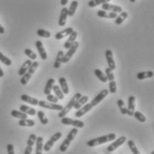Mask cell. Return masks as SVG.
Wrapping results in <instances>:
<instances>
[{"label":"cell","mask_w":154,"mask_h":154,"mask_svg":"<svg viewBox=\"0 0 154 154\" xmlns=\"http://www.w3.org/2000/svg\"><path fill=\"white\" fill-rule=\"evenodd\" d=\"M114 139H116V134L111 133V134H108L106 135L99 136L97 138L89 140V141L87 142V145H88V147H94V146H98L100 144L106 143L108 142H111Z\"/></svg>","instance_id":"obj_1"},{"label":"cell","mask_w":154,"mask_h":154,"mask_svg":"<svg viewBox=\"0 0 154 154\" xmlns=\"http://www.w3.org/2000/svg\"><path fill=\"white\" fill-rule=\"evenodd\" d=\"M81 96H82V94H81L80 93H76V94L73 95V97L70 99V101L65 105V107H63V109L59 112V114H58L59 118H62V119H63V118L66 117L67 114H68V113L70 111V110L74 107L75 103H77V101H78Z\"/></svg>","instance_id":"obj_2"},{"label":"cell","mask_w":154,"mask_h":154,"mask_svg":"<svg viewBox=\"0 0 154 154\" xmlns=\"http://www.w3.org/2000/svg\"><path fill=\"white\" fill-rule=\"evenodd\" d=\"M78 128H72L69 134H67L66 136V139L63 142V143L60 145V148H59V150H60V152H65L67 151V149H68V147L70 145V143H71V142L74 140V138H75V136L77 135V134H78Z\"/></svg>","instance_id":"obj_3"},{"label":"cell","mask_w":154,"mask_h":154,"mask_svg":"<svg viewBox=\"0 0 154 154\" xmlns=\"http://www.w3.org/2000/svg\"><path fill=\"white\" fill-rule=\"evenodd\" d=\"M38 66H39V63H38V62H33V63H31V65L29 68L28 71L22 76L21 80H20V82H21L22 85H23V86L27 85V83H28L29 80L30 79L31 76L34 74V72L36 71V69L38 68Z\"/></svg>","instance_id":"obj_4"},{"label":"cell","mask_w":154,"mask_h":154,"mask_svg":"<svg viewBox=\"0 0 154 154\" xmlns=\"http://www.w3.org/2000/svg\"><path fill=\"white\" fill-rule=\"evenodd\" d=\"M62 123L63 125H67V126H72L76 128H83L85 127V124L83 121L79 120V119H72L69 118L64 117L62 119Z\"/></svg>","instance_id":"obj_5"},{"label":"cell","mask_w":154,"mask_h":154,"mask_svg":"<svg viewBox=\"0 0 154 154\" xmlns=\"http://www.w3.org/2000/svg\"><path fill=\"white\" fill-rule=\"evenodd\" d=\"M62 137V133L61 132H57L55 133L54 135H52L51 136V138L45 143L44 144V146H43V150H44L45 152H49L51 149H52V147L54 146V143L55 142H57L60 138Z\"/></svg>","instance_id":"obj_6"},{"label":"cell","mask_w":154,"mask_h":154,"mask_svg":"<svg viewBox=\"0 0 154 154\" xmlns=\"http://www.w3.org/2000/svg\"><path fill=\"white\" fill-rule=\"evenodd\" d=\"M79 46V43L76 41L74 44L72 45L68 49V52L64 54V56H63V60H62V63H68V62L71 59V57L73 56V54H74L76 53V51L78 50Z\"/></svg>","instance_id":"obj_7"},{"label":"cell","mask_w":154,"mask_h":154,"mask_svg":"<svg viewBox=\"0 0 154 154\" xmlns=\"http://www.w3.org/2000/svg\"><path fill=\"white\" fill-rule=\"evenodd\" d=\"M108 94H109V90H107V89H103V90H102L97 95H95L94 97V99L91 101V103H90V104H91V106L92 107H94V106H96L97 104H99L107 95H108Z\"/></svg>","instance_id":"obj_8"},{"label":"cell","mask_w":154,"mask_h":154,"mask_svg":"<svg viewBox=\"0 0 154 154\" xmlns=\"http://www.w3.org/2000/svg\"><path fill=\"white\" fill-rule=\"evenodd\" d=\"M38 106L42 107V108H45L48 110H61L63 109V107L58 103H52L49 102H45V101H38Z\"/></svg>","instance_id":"obj_9"},{"label":"cell","mask_w":154,"mask_h":154,"mask_svg":"<svg viewBox=\"0 0 154 154\" xmlns=\"http://www.w3.org/2000/svg\"><path fill=\"white\" fill-rule=\"evenodd\" d=\"M126 140H127L126 136H120V137H119L118 139H116L113 143H111L110 145L107 147V151H108L109 152H114V151L117 150L119 146H121V145L126 142Z\"/></svg>","instance_id":"obj_10"},{"label":"cell","mask_w":154,"mask_h":154,"mask_svg":"<svg viewBox=\"0 0 154 154\" xmlns=\"http://www.w3.org/2000/svg\"><path fill=\"white\" fill-rule=\"evenodd\" d=\"M37 140V135L35 134H31L29 136V139L27 141V146L24 150V154H31L33 150V145L36 143Z\"/></svg>","instance_id":"obj_11"},{"label":"cell","mask_w":154,"mask_h":154,"mask_svg":"<svg viewBox=\"0 0 154 154\" xmlns=\"http://www.w3.org/2000/svg\"><path fill=\"white\" fill-rule=\"evenodd\" d=\"M102 10L103 11H110V13H122L123 12V9L121 6H119V5H111L109 3H106V4H103L102 5Z\"/></svg>","instance_id":"obj_12"},{"label":"cell","mask_w":154,"mask_h":154,"mask_svg":"<svg viewBox=\"0 0 154 154\" xmlns=\"http://www.w3.org/2000/svg\"><path fill=\"white\" fill-rule=\"evenodd\" d=\"M105 58L107 60V63H108V66L110 68L111 70H114L116 69V64H115V62H114V59H113V53L111 50H106L105 51Z\"/></svg>","instance_id":"obj_13"},{"label":"cell","mask_w":154,"mask_h":154,"mask_svg":"<svg viewBox=\"0 0 154 154\" xmlns=\"http://www.w3.org/2000/svg\"><path fill=\"white\" fill-rule=\"evenodd\" d=\"M73 31H74V29H73L71 27H69V28H67V29L62 30V31H58V32L54 35V38H55V39H57V40H61V39H63V38L67 37V36H69Z\"/></svg>","instance_id":"obj_14"},{"label":"cell","mask_w":154,"mask_h":154,"mask_svg":"<svg viewBox=\"0 0 154 154\" xmlns=\"http://www.w3.org/2000/svg\"><path fill=\"white\" fill-rule=\"evenodd\" d=\"M36 47H37L38 52V54L40 55V58L42 60H46L47 59V54H46V51L45 49L42 41H40V40L36 41Z\"/></svg>","instance_id":"obj_15"},{"label":"cell","mask_w":154,"mask_h":154,"mask_svg":"<svg viewBox=\"0 0 154 154\" xmlns=\"http://www.w3.org/2000/svg\"><path fill=\"white\" fill-rule=\"evenodd\" d=\"M21 100L22 102L26 103H29L30 105H33V106H36V105H38V100L36 99V98H33L28 94H22L21 95Z\"/></svg>","instance_id":"obj_16"},{"label":"cell","mask_w":154,"mask_h":154,"mask_svg":"<svg viewBox=\"0 0 154 154\" xmlns=\"http://www.w3.org/2000/svg\"><path fill=\"white\" fill-rule=\"evenodd\" d=\"M77 37H78V32L74 30V31H73L69 36V38L67 39L66 42L64 43L63 47H64V48H66V49H69L72 45L76 42V38H77Z\"/></svg>","instance_id":"obj_17"},{"label":"cell","mask_w":154,"mask_h":154,"mask_svg":"<svg viewBox=\"0 0 154 154\" xmlns=\"http://www.w3.org/2000/svg\"><path fill=\"white\" fill-rule=\"evenodd\" d=\"M67 17H68V8L63 7L61 11L60 14V17H59V21H58V25L63 27L66 24Z\"/></svg>","instance_id":"obj_18"},{"label":"cell","mask_w":154,"mask_h":154,"mask_svg":"<svg viewBox=\"0 0 154 154\" xmlns=\"http://www.w3.org/2000/svg\"><path fill=\"white\" fill-rule=\"evenodd\" d=\"M135 109V97L134 96H129L128 97V115L133 116Z\"/></svg>","instance_id":"obj_19"},{"label":"cell","mask_w":154,"mask_h":154,"mask_svg":"<svg viewBox=\"0 0 154 154\" xmlns=\"http://www.w3.org/2000/svg\"><path fill=\"white\" fill-rule=\"evenodd\" d=\"M154 76V72L152 70H147V71H142V72H138L136 75L137 79L139 80H143L145 79H151Z\"/></svg>","instance_id":"obj_20"},{"label":"cell","mask_w":154,"mask_h":154,"mask_svg":"<svg viewBox=\"0 0 154 154\" xmlns=\"http://www.w3.org/2000/svg\"><path fill=\"white\" fill-rule=\"evenodd\" d=\"M88 100H89V97H88V95H82V96L77 101V103H75V105H74L73 108H75L76 110H79L80 108H82V107L88 103Z\"/></svg>","instance_id":"obj_21"},{"label":"cell","mask_w":154,"mask_h":154,"mask_svg":"<svg viewBox=\"0 0 154 154\" xmlns=\"http://www.w3.org/2000/svg\"><path fill=\"white\" fill-rule=\"evenodd\" d=\"M59 82V85H60V88L62 89L63 94H68L69 90V86H68V83H67L66 79L64 77H61L58 80Z\"/></svg>","instance_id":"obj_22"},{"label":"cell","mask_w":154,"mask_h":154,"mask_svg":"<svg viewBox=\"0 0 154 154\" xmlns=\"http://www.w3.org/2000/svg\"><path fill=\"white\" fill-rule=\"evenodd\" d=\"M54 82H55L54 79H49L47 80V82L45 84V87L44 89V93L45 95H48V94H51V92L53 90V88L54 86Z\"/></svg>","instance_id":"obj_23"},{"label":"cell","mask_w":154,"mask_h":154,"mask_svg":"<svg viewBox=\"0 0 154 154\" xmlns=\"http://www.w3.org/2000/svg\"><path fill=\"white\" fill-rule=\"evenodd\" d=\"M64 56V53L63 50H60L58 51L57 53V55H56V59L54 61V69H59L61 67V64H62V60Z\"/></svg>","instance_id":"obj_24"},{"label":"cell","mask_w":154,"mask_h":154,"mask_svg":"<svg viewBox=\"0 0 154 154\" xmlns=\"http://www.w3.org/2000/svg\"><path fill=\"white\" fill-rule=\"evenodd\" d=\"M31 63H32V62H31V60H29V59L27 60V61H25V62L23 63V64L21 66V68H20V69H19V71H18V74L22 77V76L28 71V69H29V68L30 67Z\"/></svg>","instance_id":"obj_25"},{"label":"cell","mask_w":154,"mask_h":154,"mask_svg":"<svg viewBox=\"0 0 154 154\" xmlns=\"http://www.w3.org/2000/svg\"><path fill=\"white\" fill-rule=\"evenodd\" d=\"M20 110L27 114V115H30V116H34L37 114V110H35L34 108H31L28 105H21L20 106Z\"/></svg>","instance_id":"obj_26"},{"label":"cell","mask_w":154,"mask_h":154,"mask_svg":"<svg viewBox=\"0 0 154 154\" xmlns=\"http://www.w3.org/2000/svg\"><path fill=\"white\" fill-rule=\"evenodd\" d=\"M43 137L38 136L36 140V154H42V150H43Z\"/></svg>","instance_id":"obj_27"},{"label":"cell","mask_w":154,"mask_h":154,"mask_svg":"<svg viewBox=\"0 0 154 154\" xmlns=\"http://www.w3.org/2000/svg\"><path fill=\"white\" fill-rule=\"evenodd\" d=\"M94 73L95 77H96V78H97L101 82H103V83H106V82L108 81V79H107L106 76L104 75V73H103L101 69H94Z\"/></svg>","instance_id":"obj_28"},{"label":"cell","mask_w":154,"mask_h":154,"mask_svg":"<svg viewBox=\"0 0 154 154\" xmlns=\"http://www.w3.org/2000/svg\"><path fill=\"white\" fill-rule=\"evenodd\" d=\"M78 5H79V2L78 1H72L71 4H70V6L69 7L68 9V15L69 16H73L76 13V10L78 8Z\"/></svg>","instance_id":"obj_29"},{"label":"cell","mask_w":154,"mask_h":154,"mask_svg":"<svg viewBox=\"0 0 154 154\" xmlns=\"http://www.w3.org/2000/svg\"><path fill=\"white\" fill-rule=\"evenodd\" d=\"M19 126L21 127H29V128H32L35 126V121L33 119H20L19 120Z\"/></svg>","instance_id":"obj_30"},{"label":"cell","mask_w":154,"mask_h":154,"mask_svg":"<svg viewBox=\"0 0 154 154\" xmlns=\"http://www.w3.org/2000/svg\"><path fill=\"white\" fill-rule=\"evenodd\" d=\"M11 115L12 117L14 118H16V119H26L28 118V115L22 112L21 110H13L11 112Z\"/></svg>","instance_id":"obj_31"},{"label":"cell","mask_w":154,"mask_h":154,"mask_svg":"<svg viewBox=\"0 0 154 154\" xmlns=\"http://www.w3.org/2000/svg\"><path fill=\"white\" fill-rule=\"evenodd\" d=\"M128 17V14L127 13V12H122V13H120V14L119 15H118V17L115 19V23L117 24V25H120V24H122L124 21L127 19Z\"/></svg>","instance_id":"obj_32"},{"label":"cell","mask_w":154,"mask_h":154,"mask_svg":"<svg viewBox=\"0 0 154 154\" xmlns=\"http://www.w3.org/2000/svg\"><path fill=\"white\" fill-rule=\"evenodd\" d=\"M53 91L54 92L55 96H56L59 100H63V99H64V94H63V93L62 89L60 88L59 86L54 85V88H53Z\"/></svg>","instance_id":"obj_33"},{"label":"cell","mask_w":154,"mask_h":154,"mask_svg":"<svg viewBox=\"0 0 154 154\" xmlns=\"http://www.w3.org/2000/svg\"><path fill=\"white\" fill-rule=\"evenodd\" d=\"M37 115H38V119H39V121L41 122L42 125H46L48 123V119L45 117V113L42 110H38L37 112Z\"/></svg>","instance_id":"obj_34"},{"label":"cell","mask_w":154,"mask_h":154,"mask_svg":"<svg viewBox=\"0 0 154 154\" xmlns=\"http://www.w3.org/2000/svg\"><path fill=\"white\" fill-rule=\"evenodd\" d=\"M106 3H109V0H92V1L88 2V6L89 7H94V6H97L101 4L103 5Z\"/></svg>","instance_id":"obj_35"},{"label":"cell","mask_w":154,"mask_h":154,"mask_svg":"<svg viewBox=\"0 0 154 154\" xmlns=\"http://www.w3.org/2000/svg\"><path fill=\"white\" fill-rule=\"evenodd\" d=\"M24 54L29 58V60L35 61V60L37 59V57H38L37 54H35V53H34L31 49H29V48H26V49L24 50Z\"/></svg>","instance_id":"obj_36"},{"label":"cell","mask_w":154,"mask_h":154,"mask_svg":"<svg viewBox=\"0 0 154 154\" xmlns=\"http://www.w3.org/2000/svg\"><path fill=\"white\" fill-rule=\"evenodd\" d=\"M138 121H140L141 123H144L145 121H146V118H145V116L142 113V112H140V111H134V115H133Z\"/></svg>","instance_id":"obj_37"},{"label":"cell","mask_w":154,"mask_h":154,"mask_svg":"<svg viewBox=\"0 0 154 154\" xmlns=\"http://www.w3.org/2000/svg\"><path fill=\"white\" fill-rule=\"evenodd\" d=\"M37 34L38 37H41V38H50L51 37V32L48 31V30H45L43 29H38L37 30Z\"/></svg>","instance_id":"obj_38"},{"label":"cell","mask_w":154,"mask_h":154,"mask_svg":"<svg viewBox=\"0 0 154 154\" xmlns=\"http://www.w3.org/2000/svg\"><path fill=\"white\" fill-rule=\"evenodd\" d=\"M128 146L129 149L131 150V152H132L133 154H141L140 153V152H139V150L137 149V147L135 146V143H134L133 140H129V141L128 142Z\"/></svg>","instance_id":"obj_39"},{"label":"cell","mask_w":154,"mask_h":154,"mask_svg":"<svg viewBox=\"0 0 154 154\" xmlns=\"http://www.w3.org/2000/svg\"><path fill=\"white\" fill-rule=\"evenodd\" d=\"M0 62L2 63H4L5 66H11L12 65V61L8 57L5 56L1 52H0Z\"/></svg>","instance_id":"obj_40"},{"label":"cell","mask_w":154,"mask_h":154,"mask_svg":"<svg viewBox=\"0 0 154 154\" xmlns=\"http://www.w3.org/2000/svg\"><path fill=\"white\" fill-rule=\"evenodd\" d=\"M109 92L110 94H115L117 92V84H116L115 80L110 81V83H109Z\"/></svg>","instance_id":"obj_41"},{"label":"cell","mask_w":154,"mask_h":154,"mask_svg":"<svg viewBox=\"0 0 154 154\" xmlns=\"http://www.w3.org/2000/svg\"><path fill=\"white\" fill-rule=\"evenodd\" d=\"M105 76H106V78H107V79L109 81L114 80V75H113V72H112V70L110 69V68H106V69H105Z\"/></svg>","instance_id":"obj_42"},{"label":"cell","mask_w":154,"mask_h":154,"mask_svg":"<svg viewBox=\"0 0 154 154\" xmlns=\"http://www.w3.org/2000/svg\"><path fill=\"white\" fill-rule=\"evenodd\" d=\"M46 99H47V102L52 103H57L58 101H59V99H58L55 95L51 94H48V95H46Z\"/></svg>","instance_id":"obj_43"},{"label":"cell","mask_w":154,"mask_h":154,"mask_svg":"<svg viewBox=\"0 0 154 154\" xmlns=\"http://www.w3.org/2000/svg\"><path fill=\"white\" fill-rule=\"evenodd\" d=\"M97 15L101 18H107L109 19V14H107V12L103 11V10H98L97 11Z\"/></svg>","instance_id":"obj_44"},{"label":"cell","mask_w":154,"mask_h":154,"mask_svg":"<svg viewBox=\"0 0 154 154\" xmlns=\"http://www.w3.org/2000/svg\"><path fill=\"white\" fill-rule=\"evenodd\" d=\"M6 150H7V153L8 154H15L14 153V148L13 144H7L6 146Z\"/></svg>","instance_id":"obj_45"},{"label":"cell","mask_w":154,"mask_h":154,"mask_svg":"<svg viewBox=\"0 0 154 154\" xmlns=\"http://www.w3.org/2000/svg\"><path fill=\"white\" fill-rule=\"evenodd\" d=\"M117 104H118V106H119V109L125 107V103H124V101H123L122 99H119V100L117 101Z\"/></svg>","instance_id":"obj_46"},{"label":"cell","mask_w":154,"mask_h":154,"mask_svg":"<svg viewBox=\"0 0 154 154\" xmlns=\"http://www.w3.org/2000/svg\"><path fill=\"white\" fill-rule=\"evenodd\" d=\"M119 110H120L121 114H123V115H128V108L123 107V108H120Z\"/></svg>","instance_id":"obj_47"},{"label":"cell","mask_w":154,"mask_h":154,"mask_svg":"<svg viewBox=\"0 0 154 154\" xmlns=\"http://www.w3.org/2000/svg\"><path fill=\"white\" fill-rule=\"evenodd\" d=\"M60 3H61V5H63V6H64V5H66L67 4H68V0H61V1H60Z\"/></svg>","instance_id":"obj_48"},{"label":"cell","mask_w":154,"mask_h":154,"mask_svg":"<svg viewBox=\"0 0 154 154\" xmlns=\"http://www.w3.org/2000/svg\"><path fill=\"white\" fill-rule=\"evenodd\" d=\"M5 33V29L2 25H0V34H4Z\"/></svg>","instance_id":"obj_49"},{"label":"cell","mask_w":154,"mask_h":154,"mask_svg":"<svg viewBox=\"0 0 154 154\" xmlns=\"http://www.w3.org/2000/svg\"><path fill=\"white\" fill-rule=\"evenodd\" d=\"M2 77H4V71H3L2 68L0 67V78H2Z\"/></svg>","instance_id":"obj_50"},{"label":"cell","mask_w":154,"mask_h":154,"mask_svg":"<svg viewBox=\"0 0 154 154\" xmlns=\"http://www.w3.org/2000/svg\"><path fill=\"white\" fill-rule=\"evenodd\" d=\"M130 2H131V3H134V2H135V0H130Z\"/></svg>","instance_id":"obj_51"},{"label":"cell","mask_w":154,"mask_h":154,"mask_svg":"<svg viewBox=\"0 0 154 154\" xmlns=\"http://www.w3.org/2000/svg\"><path fill=\"white\" fill-rule=\"evenodd\" d=\"M151 154H154V151H153V152H152V153H151Z\"/></svg>","instance_id":"obj_52"}]
</instances>
